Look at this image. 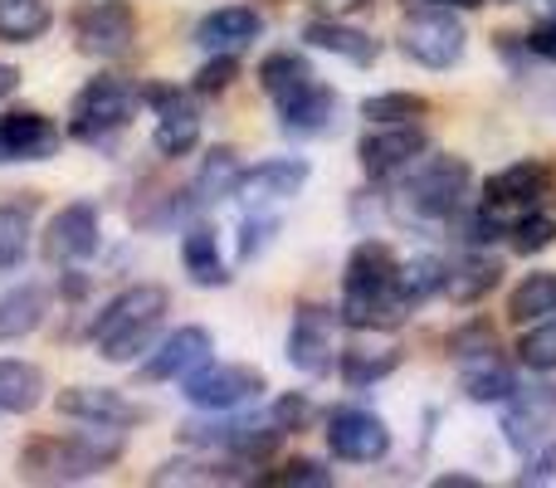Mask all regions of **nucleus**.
I'll return each instance as SVG.
<instances>
[{
	"mask_svg": "<svg viewBox=\"0 0 556 488\" xmlns=\"http://www.w3.org/2000/svg\"><path fill=\"white\" fill-rule=\"evenodd\" d=\"M401 278V259L391 254V245L381 240H362L346 254V274H342V323L356 333H386V327H401L410 303L395 288Z\"/></svg>",
	"mask_w": 556,
	"mask_h": 488,
	"instance_id": "f257e3e1",
	"label": "nucleus"
},
{
	"mask_svg": "<svg viewBox=\"0 0 556 488\" xmlns=\"http://www.w3.org/2000/svg\"><path fill=\"white\" fill-rule=\"evenodd\" d=\"M123 460L117 425H93L78 435H39L20 450V479L29 484H78Z\"/></svg>",
	"mask_w": 556,
	"mask_h": 488,
	"instance_id": "f03ea898",
	"label": "nucleus"
},
{
	"mask_svg": "<svg viewBox=\"0 0 556 488\" xmlns=\"http://www.w3.org/2000/svg\"><path fill=\"white\" fill-rule=\"evenodd\" d=\"M166 288L162 284H132L117 298H108L103 313L93 317V347L103 362H132L137 352H147L166 317Z\"/></svg>",
	"mask_w": 556,
	"mask_h": 488,
	"instance_id": "7ed1b4c3",
	"label": "nucleus"
},
{
	"mask_svg": "<svg viewBox=\"0 0 556 488\" xmlns=\"http://www.w3.org/2000/svg\"><path fill=\"white\" fill-rule=\"evenodd\" d=\"M469 182L473 172L464 157H425L420 166L405 172V186L395 191V215L401 221H450L459 215Z\"/></svg>",
	"mask_w": 556,
	"mask_h": 488,
	"instance_id": "20e7f679",
	"label": "nucleus"
},
{
	"mask_svg": "<svg viewBox=\"0 0 556 488\" xmlns=\"http://www.w3.org/2000/svg\"><path fill=\"white\" fill-rule=\"evenodd\" d=\"M137 108H142V88H137L132 78L98 74V78H88V84L74 93V103H68V137L98 147V142L123 133V127L137 117Z\"/></svg>",
	"mask_w": 556,
	"mask_h": 488,
	"instance_id": "39448f33",
	"label": "nucleus"
},
{
	"mask_svg": "<svg viewBox=\"0 0 556 488\" xmlns=\"http://www.w3.org/2000/svg\"><path fill=\"white\" fill-rule=\"evenodd\" d=\"M137 39V10L127 0H88L74 10V49L88 59H123Z\"/></svg>",
	"mask_w": 556,
	"mask_h": 488,
	"instance_id": "423d86ee",
	"label": "nucleus"
},
{
	"mask_svg": "<svg viewBox=\"0 0 556 488\" xmlns=\"http://www.w3.org/2000/svg\"><path fill=\"white\" fill-rule=\"evenodd\" d=\"M469 49V35L464 25L450 15V10H415L401 25V54L415 59L420 68H454Z\"/></svg>",
	"mask_w": 556,
	"mask_h": 488,
	"instance_id": "0eeeda50",
	"label": "nucleus"
},
{
	"mask_svg": "<svg viewBox=\"0 0 556 488\" xmlns=\"http://www.w3.org/2000/svg\"><path fill=\"white\" fill-rule=\"evenodd\" d=\"M264 372L260 366H244V362H205L201 372H191L181 381V396L195 405V411H215V415H225V411H240L244 401H254V396L264 391Z\"/></svg>",
	"mask_w": 556,
	"mask_h": 488,
	"instance_id": "6e6552de",
	"label": "nucleus"
},
{
	"mask_svg": "<svg viewBox=\"0 0 556 488\" xmlns=\"http://www.w3.org/2000/svg\"><path fill=\"white\" fill-rule=\"evenodd\" d=\"M425 152H430V137L420 133V123L371 127V133L362 137V147H356L362 172L371 176V182H395V176H405L410 166H420Z\"/></svg>",
	"mask_w": 556,
	"mask_h": 488,
	"instance_id": "1a4fd4ad",
	"label": "nucleus"
},
{
	"mask_svg": "<svg viewBox=\"0 0 556 488\" xmlns=\"http://www.w3.org/2000/svg\"><path fill=\"white\" fill-rule=\"evenodd\" d=\"M337 323L342 313L323 303H298L293 327H288V362L303 376H327L337 366Z\"/></svg>",
	"mask_w": 556,
	"mask_h": 488,
	"instance_id": "9d476101",
	"label": "nucleus"
},
{
	"mask_svg": "<svg viewBox=\"0 0 556 488\" xmlns=\"http://www.w3.org/2000/svg\"><path fill=\"white\" fill-rule=\"evenodd\" d=\"M547 191H552V172L528 157V162H513V166H503V172H493L489 182H483V205L513 230L522 215L538 211Z\"/></svg>",
	"mask_w": 556,
	"mask_h": 488,
	"instance_id": "9b49d317",
	"label": "nucleus"
},
{
	"mask_svg": "<svg viewBox=\"0 0 556 488\" xmlns=\"http://www.w3.org/2000/svg\"><path fill=\"white\" fill-rule=\"evenodd\" d=\"M327 450L342 464H376L391 454V425L376 411L362 405H342V411L327 415Z\"/></svg>",
	"mask_w": 556,
	"mask_h": 488,
	"instance_id": "f8f14e48",
	"label": "nucleus"
},
{
	"mask_svg": "<svg viewBox=\"0 0 556 488\" xmlns=\"http://www.w3.org/2000/svg\"><path fill=\"white\" fill-rule=\"evenodd\" d=\"M142 103L156 108V152L162 157H191L195 142H201V113L191 108V98L181 88H166V84H152L142 88Z\"/></svg>",
	"mask_w": 556,
	"mask_h": 488,
	"instance_id": "ddd939ff",
	"label": "nucleus"
},
{
	"mask_svg": "<svg viewBox=\"0 0 556 488\" xmlns=\"http://www.w3.org/2000/svg\"><path fill=\"white\" fill-rule=\"evenodd\" d=\"M215 352V337L205 333V327H181V333L162 337V342L147 352V362L137 366V376L142 381H186L191 372H201L205 362H211Z\"/></svg>",
	"mask_w": 556,
	"mask_h": 488,
	"instance_id": "4468645a",
	"label": "nucleus"
},
{
	"mask_svg": "<svg viewBox=\"0 0 556 488\" xmlns=\"http://www.w3.org/2000/svg\"><path fill=\"white\" fill-rule=\"evenodd\" d=\"M0 147H5V162H49L64 147V133L39 108H15L0 117Z\"/></svg>",
	"mask_w": 556,
	"mask_h": 488,
	"instance_id": "2eb2a0df",
	"label": "nucleus"
},
{
	"mask_svg": "<svg viewBox=\"0 0 556 488\" xmlns=\"http://www.w3.org/2000/svg\"><path fill=\"white\" fill-rule=\"evenodd\" d=\"M54 411L64 415V421H78V425H137L142 421V411H137L132 401H127L123 391H113V386H68V391L54 396Z\"/></svg>",
	"mask_w": 556,
	"mask_h": 488,
	"instance_id": "dca6fc26",
	"label": "nucleus"
},
{
	"mask_svg": "<svg viewBox=\"0 0 556 488\" xmlns=\"http://www.w3.org/2000/svg\"><path fill=\"white\" fill-rule=\"evenodd\" d=\"M307 186V162H298V157H269V162L250 166V172H240V186H235V196H240L244 205H283L293 201L298 191Z\"/></svg>",
	"mask_w": 556,
	"mask_h": 488,
	"instance_id": "f3484780",
	"label": "nucleus"
},
{
	"mask_svg": "<svg viewBox=\"0 0 556 488\" xmlns=\"http://www.w3.org/2000/svg\"><path fill=\"white\" fill-rule=\"evenodd\" d=\"M98 254V211L88 201H74L49 221L45 230V259L49 264H78Z\"/></svg>",
	"mask_w": 556,
	"mask_h": 488,
	"instance_id": "a211bd4d",
	"label": "nucleus"
},
{
	"mask_svg": "<svg viewBox=\"0 0 556 488\" xmlns=\"http://www.w3.org/2000/svg\"><path fill=\"white\" fill-rule=\"evenodd\" d=\"M264 35V15L250 5H220L195 25V45L211 49V54H235V49L254 45Z\"/></svg>",
	"mask_w": 556,
	"mask_h": 488,
	"instance_id": "6ab92c4d",
	"label": "nucleus"
},
{
	"mask_svg": "<svg viewBox=\"0 0 556 488\" xmlns=\"http://www.w3.org/2000/svg\"><path fill=\"white\" fill-rule=\"evenodd\" d=\"M332 117H337V93L327 84H317V78L278 103V123H283L288 137H323L332 127Z\"/></svg>",
	"mask_w": 556,
	"mask_h": 488,
	"instance_id": "aec40b11",
	"label": "nucleus"
},
{
	"mask_svg": "<svg viewBox=\"0 0 556 488\" xmlns=\"http://www.w3.org/2000/svg\"><path fill=\"white\" fill-rule=\"evenodd\" d=\"M303 39L313 49H323V54H337V59H346V64H376L381 59V45H376L366 29H352V25H342V15L337 20H307L303 25Z\"/></svg>",
	"mask_w": 556,
	"mask_h": 488,
	"instance_id": "412c9836",
	"label": "nucleus"
},
{
	"mask_svg": "<svg viewBox=\"0 0 556 488\" xmlns=\"http://www.w3.org/2000/svg\"><path fill=\"white\" fill-rule=\"evenodd\" d=\"M181 264L195 288L230 284V268H225V259H220V235H215L211 225H191V230L181 235Z\"/></svg>",
	"mask_w": 556,
	"mask_h": 488,
	"instance_id": "4be33fe9",
	"label": "nucleus"
},
{
	"mask_svg": "<svg viewBox=\"0 0 556 488\" xmlns=\"http://www.w3.org/2000/svg\"><path fill=\"white\" fill-rule=\"evenodd\" d=\"M49 317V288L45 284H20L0 293V342H20V337L39 333Z\"/></svg>",
	"mask_w": 556,
	"mask_h": 488,
	"instance_id": "5701e85b",
	"label": "nucleus"
},
{
	"mask_svg": "<svg viewBox=\"0 0 556 488\" xmlns=\"http://www.w3.org/2000/svg\"><path fill=\"white\" fill-rule=\"evenodd\" d=\"M459 386H464V396H469L473 405H508V401H518V376H513L493 352L464 362Z\"/></svg>",
	"mask_w": 556,
	"mask_h": 488,
	"instance_id": "b1692460",
	"label": "nucleus"
},
{
	"mask_svg": "<svg viewBox=\"0 0 556 488\" xmlns=\"http://www.w3.org/2000/svg\"><path fill=\"white\" fill-rule=\"evenodd\" d=\"M45 372L20 356H0V415H29L45 401Z\"/></svg>",
	"mask_w": 556,
	"mask_h": 488,
	"instance_id": "393cba45",
	"label": "nucleus"
},
{
	"mask_svg": "<svg viewBox=\"0 0 556 488\" xmlns=\"http://www.w3.org/2000/svg\"><path fill=\"white\" fill-rule=\"evenodd\" d=\"M498 284H503V264H498V259L469 254V259H459V264L450 268V278H444V293H450L454 303H479V298H489Z\"/></svg>",
	"mask_w": 556,
	"mask_h": 488,
	"instance_id": "a878e982",
	"label": "nucleus"
},
{
	"mask_svg": "<svg viewBox=\"0 0 556 488\" xmlns=\"http://www.w3.org/2000/svg\"><path fill=\"white\" fill-rule=\"evenodd\" d=\"M54 25V5L49 0H0V39L5 45H35Z\"/></svg>",
	"mask_w": 556,
	"mask_h": 488,
	"instance_id": "bb28decb",
	"label": "nucleus"
},
{
	"mask_svg": "<svg viewBox=\"0 0 556 488\" xmlns=\"http://www.w3.org/2000/svg\"><path fill=\"white\" fill-rule=\"evenodd\" d=\"M313 64H307L298 49H278V54H269L260 64V88L274 98V103H283V98H293L298 88H307L313 84Z\"/></svg>",
	"mask_w": 556,
	"mask_h": 488,
	"instance_id": "cd10ccee",
	"label": "nucleus"
},
{
	"mask_svg": "<svg viewBox=\"0 0 556 488\" xmlns=\"http://www.w3.org/2000/svg\"><path fill=\"white\" fill-rule=\"evenodd\" d=\"M556 313V274H528L518 288L508 293V317L513 323H538V317H552Z\"/></svg>",
	"mask_w": 556,
	"mask_h": 488,
	"instance_id": "c85d7f7f",
	"label": "nucleus"
},
{
	"mask_svg": "<svg viewBox=\"0 0 556 488\" xmlns=\"http://www.w3.org/2000/svg\"><path fill=\"white\" fill-rule=\"evenodd\" d=\"M240 152L235 147H215L211 157H205V166H201V176H195V186H191V196L201 205H211V201H220V196H235V186H240Z\"/></svg>",
	"mask_w": 556,
	"mask_h": 488,
	"instance_id": "c756f323",
	"label": "nucleus"
},
{
	"mask_svg": "<svg viewBox=\"0 0 556 488\" xmlns=\"http://www.w3.org/2000/svg\"><path fill=\"white\" fill-rule=\"evenodd\" d=\"M430 113V98L405 93V88H391V93H371L362 103V117L371 127H391V123H420Z\"/></svg>",
	"mask_w": 556,
	"mask_h": 488,
	"instance_id": "7c9ffc66",
	"label": "nucleus"
},
{
	"mask_svg": "<svg viewBox=\"0 0 556 488\" xmlns=\"http://www.w3.org/2000/svg\"><path fill=\"white\" fill-rule=\"evenodd\" d=\"M401 366V352H342L337 356V372H342V381L352 386V391H366V386L386 381V376Z\"/></svg>",
	"mask_w": 556,
	"mask_h": 488,
	"instance_id": "2f4dec72",
	"label": "nucleus"
},
{
	"mask_svg": "<svg viewBox=\"0 0 556 488\" xmlns=\"http://www.w3.org/2000/svg\"><path fill=\"white\" fill-rule=\"evenodd\" d=\"M444 278H450V268H444L440 259H410V264H401L395 288H401V298L410 308H420V303H430L434 293H444Z\"/></svg>",
	"mask_w": 556,
	"mask_h": 488,
	"instance_id": "473e14b6",
	"label": "nucleus"
},
{
	"mask_svg": "<svg viewBox=\"0 0 556 488\" xmlns=\"http://www.w3.org/2000/svg\"><path fill=\"white\" fill-rule=\"evenodd\" d=\"M29 254V205H0V274L20 268Z\"/></svg>",
	"mask_w": 556,
	"mask_h": 488,
	"instance_id": "72a5a7b5",
	"label": "nucleus"
},
{
	"mask_svg": "<svg viewBox=\"0 0 556 488\" xmlns=\"http://www.w3.org/2000/svg\"><path fill=\"white\" fill-rule=\"evenodd\" d=\"M518 362L528 372H556V317H538L518 337Z\"/></svg>",
	"mask_w": 556,
	"mask_h": 488,
	"instance_id": "f704fd0d",
	"label": "nucleus"
},
{
	"mask_svg": "<svg viewBox=\"0 0 556 488\" xmlns=\"http://www.w3.org/2000/svg\"><path fill=\"white\" fill-rule=\"evenodd\" d=\"M450 352L459 356V362L489 356V352H498V333H493V323L473 317V323H464V327H454V333H450Z\"/></svg>",
	"mask_w": 556,
	"mask_h": 488,
	"instance_id": "c9c22d12",
	"label": "nucleus"
},
{
	"mask_svg": "<svg viewBox=\"0 0 556 488\" xmlns=\"http://www.w3.org/2000/svg\"><path fill=\"white\" fill-rule=\"evenodd\" d=\"M260 484H269V488H327L332 474H327L317 460H288L283 470L260 474Z\"/></svg>",
	"mask_w": 556,
	"mask_h": 488,
	"instance_id": "e433bc0d",
	"label": "nucleus"
},
{
	"mask_svg": "<svg viewBox=\"0 0 556 488\" xmlns=\"http://www.w3.org/2000/svg\"><path fill=\"white\" fill-rule=\"evenodd\" d=\"M508 235H513V249H518V254H542V249L556 245V221L542 211H532V215H522Z\"/></svg>",
	"mask_w": 556,
	"mask_h": 488,
	"instance_id": "4c0bfd02",
	"label": "nucleus"
},
{
	"mask_svg": "<svg viewBox=\"0 0 556 488\" xmlns=\"http://www.w3.org/2000/svg\"><path fill=\"white\" fill-rule=\"evenodd\" d=\"M235 78H240V59H235V54H215L211 64H201V74H195V93L215 98V93H225Z\"/></svg>",
	"mask_w": 556,
	"mask_h": 488,
	"instance_id": "58836bf2",
	"label": "nucleus"
},
{
	"mask_svg": "<svg viewBox=\"0 0 556 488\" xmlns=\"http://www.w3.org/2000/svg\"><path fill=\"white\" fill-rule=\"evenodd\" d=\"M274 421L283 425V430H303V425L313 421V401H307V396H298V391L278 396V401H274Z\"/></svg>",
	"mask_w": 556,
	"mask_h": 488,
	"instance_id": "ea45409f",
	"label": "nucleus"
},
{
	"mask_svg": "<svg viewBox=\"0 0 556 488\" xmlns=\"http://www.w3.org/2000/svg\"><path fill=\"white\" fill-rule=\"evenodd\" d=\"M278 230V221H274V215H260V221H244V240H240V259H244V264H254V254H260V249L264 245H269V235Z\"/></svg>",
	"mask_w": 556,
	"mask_h": 488,
	"instance_id": "a19ab883",
	"label": "nucleus"
},
{
	"mask_svg": "<svg viewBox=\"0 0 556 488\" xmlns=\"http://www.w3.org/2000/svg\"><path fill=\"white\" fill-rule=\"evenodd\" d=\"M522 49L538 54V59H547V64H556V20H542V25L522 39Z\"/></svg>",
	"mask_w": 556,
	"mask_h": 488,
	"instance_id": "79ce46f5",
	"label": "nucleus"
},
{
	"mask_svg": "<svg viewBox=\"0 0 556 488\" xmlns=\"http://www.w3.org/2000/svg\"><path fill=\"white\" fill-rule=\"evenodd\" d=\"M547 479H556V445L542 450L538 460H528V470L518 474V484H547Z\"/></svg>",
	"mask_w": 556,
	"mask_h": 488,
	"instance_id": "37998d69",
	"label": "nucleus"
},
{
	"mask_svg": "<svg viewBox=\"0 0 556 488\" xmlns=\"http://www.w3.org/2000/svg\"><path fill=\"white\" fill-rule=\"evenodd\" d=\"M15 88H20V68L15 64H0V103H5Z\"/></svg>",
	"mask_w": 556,
	"mask_h": 488,
	"instance_id": "c03bdc74",
	"label": "nucleus"
},
{
	"mask_svg": "<svg viewBox=\"0 0 556 488\" xmlns=\"http://www.w3.org/2000/svg\"><path fill=\"white\" fill-rule=\"evenodd\" d=\"M313 5L332 10V15H346V10H362V5H371V0H313Z\"/></svg>",
	"mask_w": 556,
	"mask_h": 488,
	"instance_id": "a18cd8bd",
	"label": "nucleus"
},
{
	"mask_svg": "<svg viewBox=\"0 0 556 488\" xmlns=\"http://www.w3.org/2000/svg\"><path fill=\"white\" fill-rule=\"evenodd\" d=\"M434 484L440 488H479V479H469V474H440Z\"/></svg>",
	"mask_w": 556,
	"mask_h": 488,
	"instance_id": "49530a36",
	"label": "nucleus"
},
{
	"mask_svg": "<svg viewBox=\"0 0 556 488\" xmlns=\"http://www.w3.org/2000/svg\"><path fill=\"white\" fill-rule=\"evenodd\" d=\"M434 5H444V10H479V5H489V0H434Z\"/></svg>",
	"mask_w": 556,
	"mask_h": 488,
	"instance_id": "de8ad7c7",
	"label": "nucleus"
},
{
	"mask_svg": "<svg viewBox=\"0 0 556 488\" xmlns=\"http://www.w3.org/2000/svg\"><path fill=\"white\" fill-rule=\"evenodd\" d=\"M532 5H538L542 20H556V0H532Z\"/></svg>",
	"mask_w": 556,
	"mask_h": 488,
	"instance_id": "09e8293b",
	"label": "nucleus"
},
{
	"mask_svg": "<svg viewBox=\"0 0 556 488\" xmlns=\"http://www.w3.org/2000/svg\"><path fill=\"white\" fill-rule=\"evenodd\" d=\"M0 162H5V147H0Z\"/></svg>",
	"mask_w": 556,
	"mask_h": 488,
	"instance_id": "8fccbe9b",
	"label": "nucleus"
},
{
	"mask_svg": "<svg viewBox=\"0 0 556 488\" xmlns=\"http://www.w3.org/2000/svg\"><path fill=\"white\" fill-rule=\"evenodd\" d=\"M503 5H513V0H503Z\"/></svg>",
	"mask_w": 556,
	"mask_h": 488,
	"instance_id": "3c124183",
	"label": "nucleus"
}]
</instances>
